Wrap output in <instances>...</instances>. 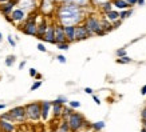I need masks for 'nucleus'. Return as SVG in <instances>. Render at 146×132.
<instances>
[{
  "label": "nucleus",
  "mask_w": 146,
  "mask_h": 132,
  "mask_svg": "<svg viewBox=\"0 0 146 132\" xmlns=\"http://www.w3.org/2000/svg\"><path fill=\"white\" fill-rule=\"evenodd\" d=\"M51 108H52V101H43L42 103V119L44 120H48V116H50V112H51Z\"/></svg>",
  "instance_id": "nucleus-11"
},
{
  "label": "nucleus",
  "mask_w": 146,
  "mask_h": 132,
  "mask_svg": "<svg viewBox=\"0 0 146 132\" xmlns=\"http://www.w3.org/2000/svg\"><path fill=\"white\" fill-rule=\"evenodd\" d=\"M141 95H146V84L141 88Z\"/></svg>",
  "instance_id": "nucleus-46"
},
{
  "label": "nucleus",
  "mask_w": 146,
  "mask_h": 132,
  "mask_svg": "<svg viewBox=\"0 0 146 132\" xmlns=\"http://www.w3.org/2000/svg\"><path fill=\"white\" fill-rule=\"evenodd\" d=\"M90 1H91V4H94V5H99V7H102V5L105 4V3L110 1V0H90Z\"/></svg>",
  "instance_id": "nucleus-32"
},
{
  "label": "nucleus",
  "mask_w": 146,
  "mask_h": 132,
  "mask_svg": "<svg viewBox=\"0 0 146 132\" xmlns=\"http://www.w3.org/2000/svg\"><path fill=\"white\" fill-rule=\"evenodd\" d=\"M3 41V35H1V32H0V43Z\"/></svg>",
  "instance_id": "nucleus-53"
},
{
  "label": "nucleus",
  "mask_w": 146,
  "mask_h": 132,
  "mask_svg": "<svg viewBox=\"0 0 146 132\" xmlns=\"http://www.w3.org/2000/svg\"><path fill=\"white\" fill-rule=\"evenodd\" d=\"M75 27L76 26H68L64 27V32H66V37L68 43L75 41Z\"/></svg>",
  "instance_id": "nucleus-16"
},
{
  "label": "nucleus",
  "mask_w": 146,
  "mask_h": 132,
  "mask_svg": "<svg viewBox=\"0 0 146 132\" xmlns=\"http://www.w3.org/2000/svg\"><path fill=\"white\" fill-rule=\"evenodd\" d=\"M72 114V108H66V107H64V110H63V119L64 120H67L68 119V118H70V115Z\"/></svg>",
  "instance_id": "nucleus-29"
},
{
  "label": "nucleus",
  "mask_w": 146,
  "mask_h": 132,
  "mask_svg": "<svg viewBox=\"0 0 146 132\" xmlns=\"http://www.w3.org/2000/svg\"><path fill=\"white\" fill-rule=\"evenodd\" d=\"M68 106H70V108L75 110V108H79V107H80V103H79V101H76V100H74V101H68Z\"/></svg>",
  "instance_id": "nucleus-33"
},
{
  "label": "nucleus",
  "mask_w": 146,
  "mask_h": 132,
  "mask_svg": "<svg viewBox=\"0 0 146 132\" xmlns=\"http://www.w3.org/2000/svg\"><path fill=\"white\" fill-rule=\"evenodd\" d=\"M15 63V56L13 55H8L5 59V66L7 67H12V64Z\"/></svg>",
  "instance_id": "nucleus-28"
},
{
  "label": "nucleus",
  "mask_w": 146,
  "mask_h": 132,
  "mask_svg": "<svg viewBox=\"0 0 146 132\" xmlns=\"http://www.w3.org/2000/svg\"><path fill=\"white\" fill-rule=\"evenodd\" d=\"M55 43L60 44V43H68L66 37V32H64V27L60 24L55 26Z\"/></svg>",
  "instance_id": "nucleus-8"
},
{
  "label": "nucleus",
  "mask_w": 146,
  "mask_h": 132,
  "mask_svg": "<svg viewBox=\"0 0 146 132\" xmlns=\"http://www.w3.org/2000/svg\"><path fill=\"white\" fill-rule=\"evenodd\" d=\"M50 24L47 23V20L46 19H42L40 20V23L38 24V35H36V37L38 39H43L46 35V32H47V30H48Z\"/></svg>",
  "instance_id": "nucleus-10"
},
{
  "label": "nucleus",
  "mask_w": 146,
  "mask_h": 132,
  "mask_svg": "<svg viewBox=\"0 0 146 132\" xmlns=\"http://www.w3.org/2000/svg\"><path fill=\"white\" fill-rule=\"evenodd\" d=\"M11 0H0V4H4V3H8Z\"/></svg>",
  "instance_id": "nucleus-49"
},
{
  "label": "nucleus",
  "mask_w": 146,
  "mask_h": 132,
  "mask_svg": "<svg viewBox=\"0 0 146 132\" xmlns=\"http://www.w3.org/2000/svg\"><path fill=\"white\" fill-rule=\"evenodd\" d=\"M7 40H8V43L11 44V45H12V47H16V41H15V40L12 39V36L9 35L8 37H7Z\"/></svg>",
  "instance_id": "nucleus-39"
},
{
  "label": "nucleus",
  "mask_w": 146,
  "mask_h": 132,
  "mask_svg": "<svg viewBox=\"0 0 146 132\" xmlns=\"http://www.w3.org/2000/svg\"><path fill=\"white\" fill-rule=\"evenodd\" d=\"M5 108V104H3V103H1V104H0V110H4Z\"/></svg>",
  "instance_id": "nucleus-51"
},
{
  "label": "nucleus",
  "mask_w": 146,
  "mask_h": 132,
  "mask_svg": "<svg viewBox=\"0 0 146 132\" xmlns=\"http://www.w3.org/2000/svg\"><path fill=\"white\" fill-rule=\"evenodd\" d=\"M63 110H64V106L63 104H59L56 101H52V114L55 118H60L63 115Z\"/></svg>",
  "instance_id": "nucleus-18"
},
{
  "label": "nucleus",
  "mask_w": 146,
  "mask_h": 132,
  "mask_svg": "<svg viewBox=\"0 0 146 132\" xmlns=\"http://www.w3.org/2000/svg\"><path fill=\"white\" fill-rule=\"evenodd\" d=\"M9 114H11V118H12V121H19V123H22L24 120L27 119L26 116V110H24V107H13L12 110L9 111Z\"/></svg>",
  "instance_id": "nucleus-6"
},
{
  "label": "nucleus",
  "mask_w": 146,
  "mask_h": 132,
  "mask_svg": "<svg viewBox=\"0 0 146 132\" xmlns=\"http://www.w3.org/2000/svg\"><path fill=\"white\" fill-rule=\"evenodd\" d=\"M56 19L58 23L63 27L68 26H79L82 22H84V11L82 7L64 1L56 9Z\"/></svg>",
  "instance_id": "nucleus-1"
},
{
  "label": "nucleus",
  "mask_w": 146,
  "mask_h": 132,
  "mask_svg": "<svg viewBox=\"0 0 146 132\" xmlns=\"http://www.w3.org/2000/svg\"><path fill=\"white\" fill-rule=\"evenodd\" d=\"M66 121L68 123V127H70L71 132H76V131L83 129V128H86V127H91V125L87 124V121L84 120L83 116L80 114H78V112H72Z\"/></svg>",
  "instance_id": "nucleus-2"
},
{
  "label": "nucleus",
  "mask_w": 146,
  "mask_h": 132,
  "mask_svg": "<svg viewBox=\"0 0 146 132\" xmlns=\"http://www.w3.org/2000/svg\"><path fill=\"white\" fill-rule=\"evenodd\" d=\"M15 4H16V3H15L13 0H11V1H8V3H4V4H0V11H1V13H3V15L9 16V15L12 13Z\"/></svg>",
  "instance_id": "nucleus-12"
},
{
  "label": "nucleus",
  "mask_w": 146,
  "mask_h": 132,
  "mask_svg": "<svg viewBox=\"0 0 146 132\" xmlns=\"http://www.w3.org/2000/svg\"><path fill=\"white\" fill-rule=\"evenodd\" d=\"M141 118H142V120H146V107H143V108H142V111H141Z\"/></svg>",
  "instance_id": "nucleus-40"
},
{
  "label": "nucleus",
  "mask_w": 146,
  "mask_h": 132,
  "mask_svg": "<svg viewBox=\"0 0 146 132\" xmlns=\"http://www.w3.org/2000/svg\"><path fill=\"white\" fill-rule=\"evenodd\" d=\"M35 77H36V79H38V80H40V79H42V75H40V74H38V75H36Z\"/></svg>",
  "instance_id": "nucleus-50"
},
{
  "label": "nucleus",
  "mask_w": 146,
  "mask_h": 132,
  "mask_svg": "<svg viewBox=\"0 0 146 132\" xmlns=\"http://www.w3.org/2000/svg\"><path fill=\"white\" fill-rule=\"evenodd\" d=\"M91 128H93L95 132H101L103 128H105V121H97V123H93L91 124Z\"/></svg>",
  "instance_id": "nucleus-23"
},
{
  "label": "nucleus",
  "mask_w": 146,
  "mask_h": 132,
  "mask_svg": "<svg viewBox=\"0 0 146 132\" xmlns=\"http://www.w3.org/2000/svg\"><path fill=\"white\" fill-rule=\"evenodd\" d=\"M121 24H122V20L119 19V20H117V22L113 23V27H114V28H118V27H119Z\"/></svg>",
  "instance_id": "nucleus-43"
},
{
  "label": "nucleus",
  "mask_w": 146,
  "mask_h": 132,
  "mask_svg": "<svg viewBox=\"0 0 146 132\" xmlns=\"http://www.w3.org/2000/svg\"><path fill=\"white\" fill-rule=\"evenodd\" d=\"M40 85H42V81H40V80L35 81V83H34V84L31 85V91H36V89H38V88H39Z\"/></svg>",
  "instance_id": "nucleus-36"
},
{
  "label": "nucleus",
  "mask_w": 146,
  "mask_h": 132,
  "mask_svg": "<svg viewBox=\"0 0 146 132\" xmlns=\"http://www.w3.org/2000/svg\"><path fill=\"white\" fill-rule=\"evenodd\" d=\"M84 27L89 30V32L91 35H98V36H102L105 35L106 32L102 30V22L101 19H98L97 16H89V18L84 19L83 22Z\"/></svg>",
  "instance_id": "nucleus-3"
},
{
  "label": "nucleus",
  "mask_w": 146,
  "mask_h": 132,
  "mask_svg": "<svg viewBox=\"0 0 146 132\" xmlns=\"http://www.w3.org/2000/svg\"><path fill=\"white\" fill-rule=\"evenodd\" d=\"M141 132H146V128H142V129H141Z\"/></svg>",
  "instance_id": "nucleus-54"
},
{
  "label": "nucleus",
  "mask_w": 146,
  "mask_h": 132,
  "mask_svg": "<svg viewBox=\"0 0 146 132\" xmlns=\"http://www.w3.org/2000/svg\"><path fill=\"white\" fill-rule=\"evenodd\" d=\"M90 36H93L89 32V30L84 27V24H79L75 27V41H80V40L89 39Z\"/></svg>",
  "instance_id": "nucleus-7"
},
{
  "label": "nucleus",
  "mask_w": 146,
  "mask_h": 132,
  "mask_svg": "<svg viewBox=\"0 0 146 132\" xmlns=\"http://www.w3.org/2000/svg\"><path fill=\"white\" fill-rule=\"evenodd\" d=\"M145 4V0H138V5H143Z\"/></svg>",
  "instance_id": "nucleus-48"
},
{
  "label": "nucleus",
  "mask_w": 146,
  "mask_h": 132,
  "mask_svg": "<svg viewBox=\"0 0 146 132\" xmlns=\"http://www.w3.org/2000/svg\"><path fill=\"white\" fill-rule=\"evenodd\" d=\"M26 15L27 12L22 8H15L11 13V19H12L13 23H20L23 20H26Z\"/></svg>",
  "instance_id": "nucleus-9"
},
{
  "label": "nucleus",
  "mask_w": 146,
  "mask_h": 132,
  "mask_svg": "<svg viewBox=\"0 0 146 132\" xmlns=\"http://www.w3.org/2000/svg\"><path fill=\"white\" fill-rule=\"evenodd\" d=\"M131 62H133V60H131L129 56H123V57L117 59V63H118V64H129V63H131Z\"/></svg>",
  "instance_id": "nucleus-27"
},
{
  "label": "nucleus",
  "mask_w": 146,
  "mask_h": 132,
  "mask_svg": "<svg viewBox=\"0 0 146 132\" xmlns=\"http://www.w3.org/2000/svg\"><path fill=\"white\" fill-rule=\"evenodd\" d=\"M58 49H62V51H67L70 48V43H60V44H56Z\"/></svg>",
  "instance_id": "nucleus-30"
},
{
  "label": "nucleus",
  "mask_w": 146,
  "mask_h": 132,
  "mask_svg": "<svg viewBox=\"0 0 146 132\" xmlns=\"http://www.w3.org/2000/svg\"><path fill=\"white\" fill-rule=\"evenodd\" d=\"M36 75H38L36 70H35V68H31V70H30V76H31V77H35Z\"/></svg>",
  "instance_id": "nucleus-42"
},
{
  "label": "nucleus",
  "mask_w": 146,
  "mask_h": 132,
  "mask_svg": "<svg viewBox=\"0 0 146 132\" xmlns=\"http://www.w3.org/2000/svg\"><path fill=\"white\" fill-rule=\"evenodd\" d=\"M55 132H71L70 127H68V123H67L66 120H63L62 123L59 124V127L56 128V131Z\"/></svg>",
  "instance_id": "nucleus-22"
},
{
  "label": "nucleus",
  "mask_w": 146,
  "mask_h": 132,
  "mask_svg": "<svg viewBox=\"0 0 146 132\" xmlns=\"http://www.w3.org/2000/svg\"><path fill=\"white\" fill-rule=\"evenodd\" d=\"M142 125H143V128H146V120H142Z\"/></svg>",
  "instance_id": "nucleus-52"
},
{
  "label": "nucleus",
  "mask_w": 146,
  "mask_h": 132,
  "mask_svg": "<svg viewBox=\"0 0 146 132\" xmlns=\"http://www.w3.org/2000/svg\"><path fill=\"white\" fill-rule=\"evenodd\" d=\"M24 110H26L27 119L38 121L42 118V104L40 103H30L24 107Z\"/></svg>",
  "instance_id": "nucleus-4"
},
{
  "label": "nucleus",
  "mask_w": 146,
  "mask_h": 132,
  "mask_svg": "<svg viewBox=\"0 0 146 132\" xmlns=\"http://www.w3.org/2000/svg\"><path fill=\"white\" fill-rule=\"evenodd\" d=\"M0 128L3 132H15V125L8 120H0Z\"/></svg>",
  "instance_id": "nucleus-17"
},
{
  "label": "nucleus",
  "mask_w": 146,
  "mask_h": 132,
  "mask_svg": "<svg viewBox=\"0 0 146 132\" xmlns=\"http://www.w3.org/2000/svg\"><path fill=\"white\" fill-rule=\"evenodd\" d=\"M44 41H47V43H51V44H56L55 43V26H52V24H50L48 30H47V32H46L44 35Z\"/></svg>",
  "instance_id": "nucleus-13"
},
{
  "label": "nucleus",
  "mask_w": 146,
  "mask_h": 132,
  "mask_svg": "<svg viewBox=\"0 0 146 132\" xmlns=\"http://www.w3.org/2000/svg\"><path fill=\"white\" fill-rule=\"evenodd\" d=\"M0 120H8V121H12V118H11V114L7 112V114H3L0 116Z\"/></svg>",
  "instance_id": "nucleus-35"
},
{
  "label": "nucleus",
  "mask_w": 146,
  "mask_h": 132,
  "mask_svg": "<svg viewBox=\"0 0 146 132\" xmlns=\"http://www.w3.org/2000/svg\"><path fill=\"white\" fill-rule=\"evenodd\" d=\"M24 66H26V62L23 60V62L20 63V64H19V70H23V68H24Z\"/></svg>",
  "instance_id": "nucleus-47"
},
{
  "label": "nucleus",
  "mask_w": 146,
  "mask_h": 132,
  "mask_svg": "<svg viewBox=\"0 0 146 132\" xmlns=\"http://www.w3.org/2000/svg\"><path fill=\"white\" fill-rule=\"evenodd\" d=\"M105 18H106L110 23H114V22H117V20H119V12H118L117 9H113V11L106 13Z\"/></svg>",
  "instance_id": "nucleus-20"
},
{
  "label": "nucleus",
  "mask_w": 146,
  "mask_h": 132,
  "mask_svg": "<svg viewBox=\"0 0 146 132\" xmlns=\"http://www.w3.org/2000/svg\"><path fill=\"white\" fill-rule=\"evenodd\" d=\"M84 92H86V93H89V95H93V92H94V91H93V88L86 87V88H84Z\"/></svg>",
  "instance_id": "nucleus-44"
},
{
  "label": "nucleus",
  "mask_w": 146,
  "mask_h": 132,
  "mask_svg": "<svg viewBox=\"0 0 146 132\" xmlns=\"http://www.w3.org/2000/svg\"><path fill=\"white\" fill-rule=\"evenodd\" d=\"M35 0H19L18 5H20V8L24 9V11H31V9L35 8Z\"/></svg>",
  "instance_id": "nucleus-15"
},
{
  "label": "nucleus",
  "mask_w": 146,
  "mask_h": 132,
  "mask_svg": "<svg viewBox=\"0 0 146 132\" xmlns=\"http://www.w3.org/2000/svg\"><path fill=\"white\" fill-rule=\"evenodd\" d=\"M93 99H94V101H95V104H98V106L101 104V100H99V97H98V96H95V95H94Z\"/></svg>",
  "instance_id": "nucleus-45"
},
{
  "label": "nucleus",
  "mask_w": 146,
  "mask_h": 132,
  "mask_svg": "<svg viewBox=\"0 0 146 132\" xmlns=\"http://www.w3.org/2000/svg\"><path fill=\"white\" fill-rule=\"evenodd\" d=\"M55 101H56V103H59V104H63V106H64L66 103H68V100H67L66 96H58L56 99H55Z\"/></svg>",
  "instance_id": "nucleus-31"
},
{
  "label": "nucleus",
  "mask_w": 146,
  "mask_h": 132,
  "mask_svg": "<svg viewBox=\"0 0 146 132\" xmlns=\"http://www.w3.org/2000/svg\"><path fill=\"white\" fill-rule=\"evenodd\" d=\"M101 22H102V30L106 32V33L114 30V27H113V23H110L106 18H105V19H101Z\"/></svg>",
  "instance_id": "nucleus-21"
},
{
  "label": "nucleus",
  "mask_w": 146,
  "mask_h": 132,
  "mask_svg": "<svg viewBox=\"0 0 146 132\" xmlns=\"http://www.w3.org/2000/svg\"><path fill=\"white\" fill-rule=\"evenodd\" d=\"M111 3L115 8L121 9V11H125V9H130V5L127 4L126 0H111Z\"/></svg>",
  "instance_id": "nucleus-19"
},
{
  "label": "nucleus",
  "mask_w": 146,
  "mask_h": 132,
  "mask_svg": "<svg viewBox=\"0 0 146 132\" xmlns=\"http://www.w3.org/2000/svg\"><path fill=\"white\" fill-rule=\"evenodd\" d=\"M131 13H133L131 9H125V11H121L119 12V19L121 20H125V19H127L129 16H131Z\"/></svg>",
  "instance_id": "nucleus-25"
},
{
  "label": "nucleus",
  "mask_w": 146,
  "mask_h": 132,
  "mask_svg": "<svg viewBox=\"0 0 146 132\" xmlns=\"http://www.w3.org/2000/svg\"><path fill=\"white\" fill-rule=\"evenodd\" d=\"M117 56H118V59L119 57H123V56H126V49L125 48H119V49H117Z\"/></svg>",
  "instance_id": "nucleus-34"
},
{
  "label": "nucleus",
  "mask_w": 146,
  "mask_h": 132,
  "mask_svg": "<svg viewBox=\"0 0 146 132\" xmlns=\"http://www.w3.org/2000/svg\"><path fill=\"white\" fill-rule=\"evenodd\" d=\"M38 49H39L40 52H47V48L44 47V44H43V43H39V44H38Z\"/></svg>",
  "instance_id": "nucleus-37"
},
{
  "label": "nucleus",
  "mask_w": 146,
  "mask_h": 132,
  "mask_svg": "<svg viewBox=\"0 0 146 132\" xmlns=\"http://www.w3.org/2000/svg\"><path fill=\"white\" fill-rule=\"evenodd\" d=\"M94 132H95V131H94Z\"/></svg>",
  "instance_id": "nucleus-56"
},
{
  "label": "nucleus",
  "mask_w": 146,
  "mask_h": 132,
  "mask_svg": "<svg viewBox=\"0 0 146 132\" xmlns=\"http://www.w3.org/2000/svg\"><path fill=\"white\" fill-rule=\"evenodd\" d=\"M36 15H31L30 18L26 20L24 26L22 27V31L26 33V35L30 36H36L38 35V23H36Z\"/></svg>",
  "instance_id": "nucleus-5"
},
{
  "label": "nucleus",
  "mask_w": 146,
  "mask_h": 132,
  "mask_svg": "<svg viewBox=\"0 0 146 132\" xmlns=\"http://www.w3.org/2000/svg\"><path fill=\"white\" fill-rule=\"evenodd\" d=\"M42 12L44 13V15H50V13L54 11L55 8V5H54V1L52 0H43V3H42Z\"/></svg>",
  "instance_id": "nucleus-14"
},
{
  "label": "nucleus",
  "mask_w": 146,
  "mask_h": 132,
  "mask_svg": "<svg viewBox=\"0 0 146 132\" xmlns=\"http://www.w3.org/2000/svg\"><path fill=\"white\" fill-rule=\"evenodd\" d=\"M76 132H86L84 129H80V131H76Z\"/></svg>",
  "instance_id": "nucleus-55"
},
{
  "label": "nucleus",
  "mask_w": 146,
  "mask_h": 132,
  "mask_svg": "<svg viewBox=\"0 0 146 132\" xmlns=\"http://www.w3.org/2000/svg\"><path fill=\"white\" fill-rule=\"evenodd\" d=\"M113 7H114V5H113V3H111V0H110V1H107V3H105V4L102 5L101 9L103 11V12H105V15H106L107 12L113 11Z\"/></svg>",
  "instance_id": "nucleus-24"
},
{
  "label": "nucleus",
  "mask_w": 146,
  "mask_h": 132,
  "mask_svg": "<svg viewBox=\"0 0 146 132\" xmlns=\"http://www.w3.org/2000/svg\"><path fill=\"white\" fill-rule=\"evenodd\" d=\"M68 3H74V4L79 5V7H84V5H87L89 3V0H66Z\"/></svg>",
  "instance_id": "nucleus-26"
},
{
  "label": "nucleus",
  "mask_w": 146,
  "mask_h": 132,
  "mask_svg": "<svg viewBox=\"0 0 146 132\" xmlns=\"http://www.w3.org/2000/svg\"><path fill=\"white\" fill-rule=\"evenodd\" d=\"M56 60L59 63H62V64H64V63H66V57L63 56V55H58L56 56Z\"/></svg>",
  "instance_id": "nucleus-38"
},
{
  "label": "nucleus",
  "mask_w": 146,
  "mask_h": 132,
  "mask_svg": "<svg viewBox=\"0 0 146 132\" xmlns=\"http://www.w3.org/2000/svg\"><path fill=\"white\" fill-rule=\"evenodd\" d=\"M126 1H127V4L130 5V7H133V5L138 4V0H126Z\"/></svg>",
  "instance_id": "nucleus-41"
}]
</instances>
